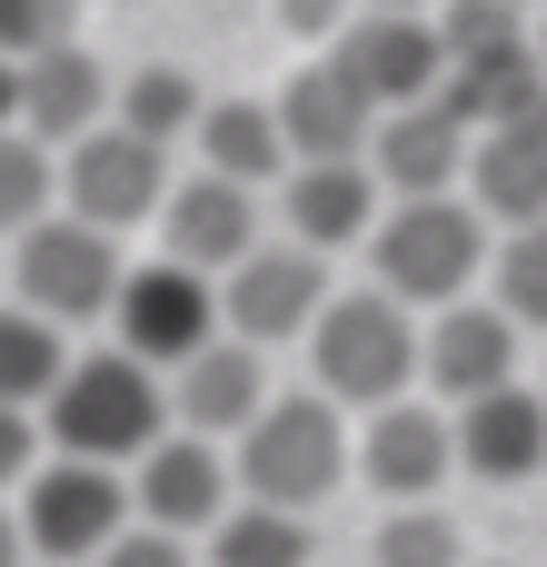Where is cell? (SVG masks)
<instances>
[{"label":"cell","mask_w":547,"mask_h":567,"mask_svg":"<svg viewBox=\"0 0 547 567\" xmlns=\"http://www.w3.org/2000/svg\"><path fill=\"white\" fill-rule=\"evenodd\" d=\"M329 60L359 80V100H369L379 120L448 90V40H438V20H379V10H359V20L329 40Z\"/></svg>","instance_id":"30bf717a"},{"label":"cell","mask_w":547,"mask_h":567,"mask_svg":"<svg viewBox=\"0 0 547 567\" xmlns=\"http://www.w3.org/2000/svg\"><path fill=\"white\" fill-rule=\"evenodd\" d=\"M259 409H269V369L249 339H209L189 369H169V419L189 439H239Z\"/></svg>","instance_id":"d6986e66"},{"label":"cell","mask_w":547,"mask_h":567,"mask_svg":"<svg viewBox=\"0 0 547 567\" xmlns=\"http://www.w3.org/2000/svg\"><path fill=\"white\" fill-rule=\"evenodd\" d=\"M0 130H20V70L0 60Z\"/></svg>","instance_id":"e575fe53"},{"label":"cell","mask_w":547,"mask_h":567,"mask_svg":"<svg viewBox=\"0 0 547 567\" xmlns=\"http://www.w3.org/2000/svg\"><path fill=\"white\" fill-rule=\"evenodd\" d=\"M448 429H458V468L488 478V488H518V478L547 468V389H528V379L448 409Z\"/></svg>","instance_id":"2e32d148"},{"label":"cell","mask_w":547,"mask_h":567,"mask_svg":"<svg viewBox=\"0 0 547 567\" xmlns=\"http://www.w3.org/2000/svg\"><path fill=\"white\" fill-rule=\"evenodd\" d=\"M60 209V150L30 130H0V249Z\"/></svg>","instance_id":"484cf974"},{"label":"cell","mask_w":547,"mask_h":567,"mask_svg":"<svg viewBox=\"0 0 547 567\" xmlns=\"http://www.w3.org/2000/svg\"><path fill=\"white\" fill-rule=\"evenodd\" d=\"M159 249H169L179 269H199V279H229V269L259 249V189L209 179V169L169 179V199H159Z\"/></svg>","instance_id":"4fadbf2b"},{"label":"cell","mask_w":547,"mask_h":567,"mask_svg":"<svg viewBox=\"0 0 547 567\" xmlns=\"http://www.w3.org/2000/svg\"><path fill=\"white\" fill-rule=\"evenodd\" d=\"M199 110H209V90H199L179 60H149V70H130V80L110 90V120H120V130H140V140H159V150H169V140H189V130H199Z\"/></svg>","instance_id":"cb8c5ba5"},{"label":"cell","mask_w":547,"mask_h":567,"mask_svg":"<svg viewBox=\"0 0 547 567\" xmlns=\"http://www.w3.org/2000/svg\"><path fill=\"white\" fill-rule=\"evenodd\" d=\"M110 120V70L70 40V50H40V60H20V130L30 140H50V150H70V140H90Z\"/></svg>","instance_id":"44dd1931"},{"label":"cell","mask_w":547,"mask_h":567,"mask_svg":"<svg viewBox=\"0 0 547 567\" xmlns=\"http://www.w3.org/2000/svg\"><path fill=\"white\" fill-rule=\"evenodd\" d=\"M159 199H169V150H159V140L100 120L90 140L60 150V209H70V219H90V229L120 239L130 219H159Z\"/></svg>","instance_id":"ba28073f"},{"label":"cell","mask_w":547,"mask_h":567,"mask_svg":"<svg viewBox=\"0 0 547 567\" xmlns=\"http://www.w3.org/2000/svg\"><path fill=\"white\" fill-rule=\"evenodd\" d=\"M0 269H10V259H0Z\"/></svg>","instance_id":"74e56055"},{"label":"cell","mask_w":547,"mask_h":567,"mask_svg":"<svg viewBox=\"0 0 547 567\" xmlns=\"http://www.w3.org/2000/svg\"><path fill=\"white\" fill-rule=\"evenodd\" d=\"M279 130H289V169H309V159H369L379 110H369V100H359V80L319 50L309 70H289V80H279Z\"/></svg>","instance_id":"9a60e30c"},{"label":"cell","mask_w":547,"mask_h":567,"mask_svg":"<svg viewBox=\"0 0 547 567\" xmlns=\"http://www.w3.org/2000/svg\"><path fill=\"white\" fill-rule=\"evenodd\" d=\"M419 379L438 389V409H468V399H488V389H508L518 379V319L488 299H458V309H438L429 329H419Z\"/></svg>","instance_id":"5bb4252c"},{"label":"cell","mask_w":547,"mask_h":567,"mask_svg":"<svg viewBox=\"0 0 547 567\" xmlns=\"http://www.w3.org/2000/svg\"><path fill=\"white\" fill-rule=\"evenodd\" d=\"M169 399H159V369H140L130 349H80L60 369V389L40 399V439L50 458H100V468H140L169 429Z\"/></svg>","instance_id":"6da1fadb"},{"label":"cell","mask_w":547,"mask_h":567,"mask_svg":"<svg viewBox=\"0 0 547 567\" xmlns=\"http://www.w3.org/2000/svg\"><path fill=\"white\" fill-rule=\"evenodd\" d=\"M468 209L498 229L547 219V120H508V130L468 140Z\"/></svg>","instance_id":"ffe728a7"},{"label":"cell","mask_w":547,"mask_h":567,"mask_svg":"<svg viewBox=\"0 0 547 567\" xmlns=\"http://www.w3.org/2000/svg\"><path fill=\"white\" fill-rule=\"evenodd\" d=\"M508 10H538V0H508Z\"/></svg>","instance_id":"8d00e7d4"},{"label":"cell","mask_w":547,"mask_h":567,"mask_svg":"<svg viewBox=\"0 0 547 567\" xmlns=\"http://www.w3.org/2000/svg\"><path fill=\"white\" fill-rule=\"evenodd\" d=\"M120 279H130L120 239H110V229H90V219H70V209H50L40 229H20V239H10V299H20V309H40L50 329H90V319H110Z\"/></svg>","instance_id":"5b68a950"},{"label":"cell","mask_w":547,"mask_h":567,"mask_svg":"<svg viewBox=\"0 0 547 567\" xmlns=\"http://www.w3.org/2000/svg\"><path fill=\"white\" fill-rule=\"evenodd\" d=\"M80 0H0V60L20 70V60H40V50H70L80 30Z\"/></svg>","instance_id":"f1b7e54d"},{"label":"cell","mask_w":547,"mask_h":567,"mask_svg":"<svg viewBox=\"0 0 547 567\" xmlns=\"http://www.w3.org/2000/svg\"><path fill=\"white\" fill-rule=\"evenodd\" d=\"M528 40H538V70H547V0H538V20H528Z\"/></svg>","instance_id":"d590c367"},{"label":"cell","mask_w":547,"mask_h":567,"mask_svg":"<svg viewBox=\"0 0 547 567\" xmlns=\"http://www.w3.org/2000/svg\"><path fill=\"white\" fill-rule=\"evenodd\" d=\"M359 478H369L389 508H429V498L458 478V429H448V409H429V399H389V409H369Z\"/></svg>","instance_id":"7c38bea8"},{"label":"cell","mask_w":547,"mask_h":567,"mask_svg":"<svg viewBox=\"0 0 547 567\" xmlns=\"http://www.w3.org/2000/svg\"><path fill=\"white\" fill-rule=\"evenodd\" d=\"M40 468V419L30 409H0V488H20Z\"/></svg>","instance_id":"4dcf8cb0"},{"label":"cell","mask_w":547,"mask_h":567,"mask_svg":"<svg viewBox=\"0 0 547 567\" xmlns=\"http://www.w3.org/2000/svg\"><path fill=\"white\" fill-rule=\"evenodd\" d=\"M199 548H209V567H309V518H299V508H259V498H239Z\"/></svg>","instance_id":"d4e9b609"},{"label":"cell","mask_w":547,"mask_h":567,"mask_svg":"<svg viewBox=\"0 0 547 567\" xmlns=\"http://www.w3.org/2000/svg\"><path fill=\"white\" fill-rule=\"evenodd\" d=\"M488 269H498V309H508L518 329H547V219L508 229Z\"/></svg>","instance_id":"83f0119b"},{"label":"cell","mask_w":547,"mask_h":567,"mask_svg":"<svg viewBox=\"0 0 547 567\" xmlns=\"http://www.w3.org/2000/svg\"><path fill=\"white\" fill-rule=\"evenodd\" d=\"M130 508H140V528L209 538V528L239 508V478H229L219 439H189V429H169V439H159V449L130 468Z\"/></svg>","instance_id":"8fae6325"},{"label":"cell","mask_w":547,"mask_h":567,"mask_svg":"<svg viewBox=\"0 0 547 567\" xmlns=\"http://www.w3.org/2000/svg\"><path fill=\"white\" fill-rule=\"evenodd\" d=\"M0 567H30V538H20V508H0Z\"/></svg>","instance_id":"d6a6232c"},{"label":"cell","mask_w":547,"mask_h":567,"mask_svg":"<svg viewBox=\"0 0 547 567\" xmlns=\"http://www.w3.org/2000/svg\"><path fill=\"white\" fill-rule=\"evenodd\" d=\"M369 169H379V189H389V199H438V189H458V179H468V120H458V110H438V100L389 110V120H379V140H369Z\"/></svg>","instance_id":"ac0fdd59"},{"label":"cell","mask_w":547,"mask_h":567,"mask_svg":"<svg viewBox=\"0 0 547 567\" xmlns=\"http://www.w3.org/2000/svg\"><path fill=\"white\" fill-rule=\"evenodd\" d=\"M309 379H319V399H339V409H389V399H409V379H419V319H409L389 289L329 299V309L309 319Z\"/></svg>","instance_id":"277c9868"},{"label":"cell","mask_w":547,"mask_h":567,"mask_svg":"<svg viewBox=\"0 0 547 567\" xmlns=\"http://www.w3.org/2000/svg\"><path fill=\"white\" fill-rule=\"evenodd\" d=\"M189 140H199V169H209V179H239V189L289 179V130H279V100H209Z\"/></svg>","instance_id":"7402d4cb"},{"label":"cell","mask_w":547,"mask_h":567,"mask_svg":"<svg viewBox=\"0 0 547 567\" xmlns=\"http://www.w3.org/2000/svg\"><path fill=\"white\" fill-rule=\"evenodd\" d=\"M379 209H389V189H379V169L369 159H309V169H289L279 179V219H289V239L299 249H369V229H379Z\"/></svg>","instance_id":"e0dca14e"},{"label":"cell","mask_w":547,"mask_h":567,"mask_svg":"<svg viewBox=\"0 0 547 567\" xmlns=\"http://www.w3.org/2000/svg\"><path fill=\"white\" fill-rule=\"evenodd\" d=\"M359 10H379V20H438V0H359Z\"/></svg>","instance_id":"836d02e7"},{"label":"cell","mask_w":547,"mask_h":567,"mask_svg":"<svg viewBox=\"0 0 547 567\" xmlns=\"http://www.w3.org/2000/svg\"><path fill=\"white\" fill-rule=\"evenodd\" d=\"M349 468H359V449H349V429H339V399H319V389L269 399V409L239 429V498H259V508H299V518H309Z\"/></svg>","instance_id":"3957f363"},{"label":"cell","mask_w":547,"mask_h":567,"mask_svg":"<svg viewBox=\"0 0 547 567\" xmlns=\"http://www.w3.org/2000/svg\"><path fill=\"white\" fill-rule=\"evenodd\" d=\"M110 329H120L110 349H130L140 369H189L209 339H229L219 329V279H199L179 259H140L110 299Z\"/></svg>","instance_id":"52a82bcc"},{"label":"cell","mask_w":547,"mask_h":567,"mask_svg":"<svg viewBox=\"0 0 547 567\" xmlns=\"http://www.w3.org/2000/svg\"><path fill=\"white\" fill-rule=\"evenodd\" d=\"M329 309V259L299 249V239H259L229 279H219V329L269 349V339H299L309 319Z\"/></svg>","instance_id":"9c48e42d"},{"label":"cell","mask_w":547,"mask_h":567,"mask_svg":"<svg viewBox=\"0 0 547 567\" xmlns=\"http://www.w3.org/2000/svg\"><path fill=\"white\" fill-rule=\"evenodd\" d=\"M60 369H70V329H50L40 309L0 299V409H30L40 419V399L60 389Z\"/></svg>","instance_id":"603a6c76"},{"label":"cell","mask_w":547,"mask_h":567,"mask_svg":"<svg viewBox=\"0 0 547 567\" xmlns=\"http://www.w3.org/2000/svg\"><path fill=\"white\" fill-rule=\"evenodd\" d=\"M369 567H468V538L448 508H389L369 538Z\"/></svg>","instance_id":"4316f807"},{"label":"cell","mask_w":547,"mask_h":567,"mask_svg":"<svg viewBox=\"0 0 547 567\" xmlns=\"http://www.w3.org/2000/svg\"><path fill=\"white\" fill-rule=\"evenodd\" d=\"M140 508H130V468H100V458H40L20 478V538L40 567H90L110 538H130Z\"/></svg>","instance_id":"8992f818"},{"label":"cell","mask_w":547,"mask_h":567,"mask_svg":"<svg viewBox=\"0 0 547 567\" xmlns=\"http://www.w3.org/2000/svg\"><path fill=\"white\" fill-rule=\"evenodd\" d=\"M279 20H289L299 40H319V50H329V40L359 20V0H279Z\"/></svg>","instance_id":"1f68e13d"},{"label":"cell","mask_w":547,"mask_h":567,"mask_svg":"<svg viewBox=\"0 0 547 567\" xmlns=\"http://www.w3.org/2000/svg\"><path fill=\"white\" fill-rule=\"evenodd\" d=\"M478 259H488V219H478L458 189H438V199H389L379 229H369V269H379V289H389L399 309H429V319L468 299Z\"/></svg>","instance_id":"7a4b0ae2"},{"label":"cell","mask_w":547,"mask_h":567,"mask_svg":"<svg viewBox=\"0 0 547 567\" xmlns=\"http://www.w3.org/2000/svg\"><path fill=\"white\" fill-rule=\"evenodd\" d=\"M90 567H199V558H189V538H169V528H130V538H110Z\"/></svg>","instance_id":"f546056e"}]
</instances>
